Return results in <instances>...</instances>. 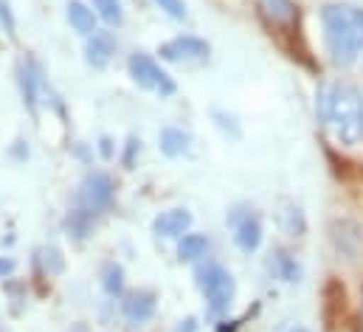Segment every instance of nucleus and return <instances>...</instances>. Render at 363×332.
I'll list each match as a JSON object with an SVG mask.
<instances>
[{
	"label": "nucleus",
	"mask_w": 363,
	"mask_h": 332,
	"mask_svg": "<svg viewBox=\"0 0 363 332\" xmlns=\"http://www.w3.org/2000/svg\"><path fill=\"white\" fill-rule=\"evenodd\" d=\"M318 116L335 144L358 147L363 141V93L355 84H324L318 93Z\"/></svg>",
	"instance_id": "1"
},
{
	"label": "nucleus",
	"mask_w": 363,
	"mask_h": 332,
	"mask_svg": "<svg viewBox=\"0 0 363 332\" xmlns=\"http://www.w3.org/2000/svg\"><path fill=\"white\" fill-rule=\"evenodd\" d=\"M324 45L335 65L350 68L363 57V9L350 3H330L321 11Z\"/></svg>",
	"instance_id": "2"
},
{
	"label": "nucleus",
	"mask_w": 363,
	"mask_h": 332,
	"mask_svg": "<svg viewBox=\"0 0 363 332\" xmlns=\"http://www.w3.org/2000/svg\"><path fill=\"white\" fill-rule=\"evenodd\" d=\"M197 284L206 296V307L211 316H223L228 313V307L234 304V293H237V284H234V276L217 265V262H208L206 267L197 270Z\"/></svg>",
	"instance_id": "3"
},
{
	"label": "nucleus",
	"mask_w": 363,
	"mask_h": 332,
	"mask_svg": "<svg viewBox=\"0 0 363 332\" xmlns=\"http://www.w3.org/2000/svg\"><path fill=\"white\" fill-rule=\"evenodd\" d=\"M130 77L144 90H158L161 96H172L175 93V82L169 79V74L161 71V65L150 54H133L130 57Z\"/></svg>",
	"instance_id": "4"
},
{
	"label": "nucleus",
	"mask_w": 363,
	"mask_h": 332,
	"mask_svg": "<svg viewBox=\"0 0 363 332\" xmlns=\"http://www.w3.org/2000/svg\"><path fill=\"white\" fill-rule=\"evenodd\" d=\"M77 203H79L77 209L85 211V214H91V217H96L99 211H104V209L113 203V180H110V175H104V172H91V175L82 180V186H79Z\"/></svg>",
	"instance_id": "5"
},
{
	"label": "nucleus",
	"mask_w": 363,
	"mask_h": 332,
	"mask_svg": "<svg viewBox=\"0 0 363 332\" xmlns=\"http://www.w3.org/2000/svg\"><path fill=\"white\" fill-rule=\"evenodd\" d=\"M208 51H211L208 43L200 40V37H191V34L175 37V40H169V43H164V45L158 48L161 60H167V62H183V60L203 62V60H208Z\"/></svg>",
	"instance_id": "6"
},
{
	"label": "nucleus",
	"mask_w": 363,
	"mask_h": 332,
	"mask_svg": "<svg viewBox=\"0 0 363 332\" xmlns=\"http://www.w3.org/2000/svg\"><path fill=\"white\" fill-rule=\"evenodd\" d=\"M155 307H158V296L152 290H133L121 301V310H124L127 321H133V324L150 321L155 316Z\"/></svg>",
	"instance_id": "7"
},
{
	"label": "nucleus",
	"mask_w": 363,
	"mask_h": 332,
	"mask_svg": "<svg viewBox=\"0 0 363 332\" xmlns=\"http://www.w3.org/2000/svg\"><path fill=\"white\" fill-rule=\"evenodd\" d=\"M231 226H234V240H237V245L245 250V253H251V250H257L262 245V223H259L257 214L242 211V214L231 217Z\"/></svg>",
	"instance_id": "8"
},
{
	"label": "nucleus",
	"mask_w": 363,
	"mask_h": 332,
	"mask_svg": "<svg viewBox=\"0 0 363 332\" xmlns=\"http://www.w3.org/2000/svg\"><path fill=\"white\" fill-rule=\"evenodd\" d=\"M191 228V214L186 209H169V211H161L152 223V231L158 237H167V240H181L183 234H189Z\"/></svg>",
	"instance_id": "9"
},
{
	"label": "nucleus",
	"mask_w": 363,
	"mask_h": 332,
	"mask_svg": "<svg viewBox=\"0 0 363 332\" xmlns=\"http://www.w3.org/2000/svg\"><path fill=\"white\" fill-rule=\"evenodd\" d=\"M257 3H259L262 17L276 28H290L298 17V9L293 0H257Z\"/></svg>",
	"instance_id": "10"
},
{
	"label": "nucleus",
	"mask_w": 363,
	"mask_h": 332,
	"mask_svg": "<svg viewBox=\"0 0 363 332\" xmlns=\"http://www.w3.org/2000/svg\"><path fill=\"white\" fill-rule=\"evenodd\" d=\"M116 54V45L107 34H91L85 43V60L91 62L93 68H104Z\"/></svg>",
	"instance_id": "11"
},
{
	"label": "nucleus",
	"mask_w": 363,
	"mask_h": 332,
	"mask_svg": "<svg viewBox=\"0 0 363 332\" xmlns=\"http://www.w3.org/2000/svg\"><path fill=\"white\" fill-rule=\"evenodd\" d=\"M68 23H71L74 31H79L82 37L96 34V11L88 9L82 0H71V3H68Z\"/></svg>",
	"instance_id": "12"
},
{
	"label": "nucleus",
	"mask_w": 363,
	"mask_h": 332,
	"mask_svg": "<svg viewBox=\"0 0 363 332\" xmlns=\"http://www.w3.org/2000/svg\"><path fill=\"white\" fill-rule=\"evenodd\" d=\"M37 84H40L37 65L28 60V62L20 65V90H23V101L31 113H37Z\"/></svg>",
	"instance_id": "13"
},
{
	"label": "nucleus",
	"mask_w": 363,
	"mask_h": 332,
	"mask_svg": "<svg viewBox=\"0 0 363 332\" xmlns=\"http://www.w3.org/2000/svg\"><path fill=\"white\" fill-rule=\"evenodd\" d=\"M189 150V135L178 130V127H167V130H161V153L167 155V158H178Z\"/></svg>",
	"instance_id": "14"
},
{
	"label": "nucleus",
	"mask_w": 363,
	"mask_h": 332,
	"mask_svg": "<svg viewBox=\"0 0 363 332\" xmlns=\"http://www.w3.org/2000/svg\"><path fill=\"white\" fill-rule=\"evenodd\" d=\"M206 250H208V237H203V234H183L178 243L181 262H194V259L206 256Z\"/></svg>",
	"instance_id": "15"
},
{
	"label": "nucleus",
	"mask_w": 363,
	"mask_h": 332,
	"mask_svg": "<svg viewBox=\"0 0 363 332\" xmlns=\"http://www.w3.org/2000/svg\"><path fill=\"white\" fill-rule=\"evenodd\" d=\"M101 284H104V290H107L110 296H118V293L124 290V270H121V265H116V262L104 265V270H101Z\"/></svg>",
	"instance_id": "16"
},
{
	"label": "nucleus",
	"mask_w": 363,
	"mask_h": 332,
	"mask_svg": "<svg viewBox=\"0 0 363 332\" xmlns=\"http://www.w3.org/2000/svg\"><path fill=\"white\" fill-rule=\"evenodd\" d=\"M93 9H96V14H99L104 23H110V26H121V20H124L118 0H93Z\"/></svg>",
	"instance_id": "17"
},
{
	"label": "nucleus",
	"mask_w": 363,
	"mask_h": 332,
	"mask_svg": "<svg viewBox=\"0 0 363 332\" xmlns=\"http://www.w3.org/2000/svg\"><path fill=\"white\" fill-rule=\"evenodd\" d=\"M276 262H279V270H281V279H284V282H296V279H298V265H296L287 253H279Z\"/></svg>",
	"instance_id": "18"
},
{
	"label": "nucleus",
	"mask_w": 363,
	"mask_h": 332,
	"mask_svg": "<svg viewBox=\"0 0 363 332\" xmlns=\"http://www.w3.org/2000/svg\"><path fill=\"white\" fill-rule=\"evenodd\" d=\"M155 6H161V11H167L172 20L186 17V3L183 0H155Z\"/></svg>",
	"instance_id": "19"
},
{
	"label": "nucleus",
	"mask_w": 363,
	"mask_h": 332,
	"mask_svg": "<svg viewBox=\"0 0 363 332\" xmlns=\"http://www.w3.org/2000/svg\"><path fill=\"white\" fill-rule=\"evenodd\" d=\"M43 262H45V270H48V273H60V270H62V256H60L57 248L43 250Z\"/></svg>",
	"instance_id": "20"
},
{
	"label": "nucleus",
	"mask_w": 363,
	"mask_h": 332,
	"mask_svg": "<svg viewBox=\"0 0 363 332\" xmlns=\"http://www.w3.org/2000/svg\"><path fill=\"white\" fill-rule=\"evenodd\" d=\"M135 150H138V141H135V138H130V141H127V153H124V166H127V169L133 166V155H135Z\"/></svg>",
	"instance_id": "21"
},
{
	"label": "nucleus",
	"mask_w": 363,
	"mask_h": 332,
	"mask_svg": "<svg viewBox=\"0 0 363 332\" xmlns=\"http://www.w3.org/2000/svg\"><path fill=\"white\" fill-rule=\"evenodd\" d=\"M175 332H197V319H194V316H189V319H183L181 324L175 327Z\"/></svg>",
	"instance_id": "22"
},
{
	"label": "nucleus",
	"mask_w": 363,
	"mask_h": 332,
	"mask_svg": "<svg viewBox=\"0 0 363 332\" xmlns=\"http://www.w3.org/2000/svg\"><path fill=\"white\" fill-rule=\"evenodd\" d=\"M11 270H14V262H11L9 256H0V279H3V276H9Z\"/></svg>",
	"instance_id": "23"
},
{
	"label": "nucleus",
	"mask_w": 363,
	"mask_h": 332,
	"mask_svg": "<svg viewBox=\"0 0 363 332\" xmlns=\"http://www.w3.org/2000/svg\"><path fill=\"white\" fill-rule=\"evenodd\" d=\"M237 330H240V321H223L217 327V332H237Z\"/></svg>",
	"instance_id": "24"
},
{
	"label": "nucleus",
	"mask_w": 363,
	"mask_h": 332,
	"mask_svg": "<svg viewBox=\"0 0 363 332\" xmlns=\"http://www.w3.org/2000/svg\"><path fill=\"white\" fill-rule=\"evenodd\" d=\"M99 150H101V155H104V158H110V155H113V147H110V138H101V147H99Z\"/></svg>",
	"instance_id": "25"
},
{
	"label": "nucleus",
	"mask_w": 363,
	"mask_h": 332,
	"mask_svg": "<svg viewBox=\"0 0 363 332\" xmlns=\"http://www.w3.org/2000/svg\"><path fill=\"white\" fill-rule=\"evenodd\" d=\"M279 332H310L307 327H301V324H290V327H281Z\"/></svg>",
	"instance_id": "26"
}]
</instances>
